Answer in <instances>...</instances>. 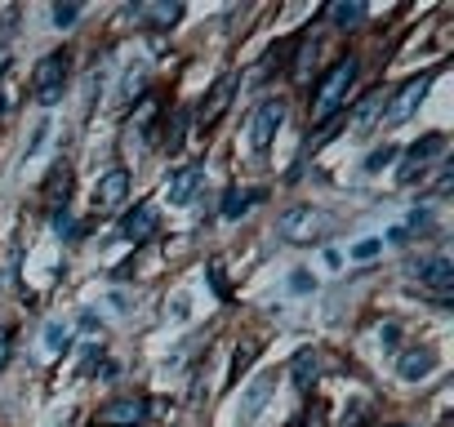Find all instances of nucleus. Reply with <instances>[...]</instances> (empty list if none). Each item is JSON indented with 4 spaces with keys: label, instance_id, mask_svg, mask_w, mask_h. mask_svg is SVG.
Wrapping results in <instances>:
<instances>
[{
    "label": "nucleus",
    "instance_id": "obj_20",
    "mask_svg": "<svg viewBox=\"0 0 454 427\" xmlns=\"http://www.w3.org/2000/svg\"><path fill=\"white\" fill-rule=\"evenodd\" d=\"M81 19V5H76V0H63V5H54V23L59 27H72Z\"/></svg>",
    "mask_w": 454,
    "mask_h": 427
},
{
    "label": "nucleus",
    "instance_id": "obj_24",
    "mask_svg": "<svg viewBox=\"0 0 454 427\" xmlns=\"http://www.w3.org/2000/svg\"><path fill=\"white\" fill-rule=\"evenodd\" d=\"M45 338H50V347L59 352V347H67V338H72V330H67V325H50V334H45Z\"/></svg>",
    "mask_w": 454,
    "mask_h": 427
},
{
    "label": "nucleus",
    "instance_id": "obj_25",
    "mask_svg": "<svg viewBox=\"0 0 454 427\" xmlns=\"http://www.w3.org/2000/svg\"><path fill=\"white\" fill-rule=\"evenodd\" d=\"M268 387H272V378H263V383H259V387L250 392V409H246V418H250V414H254V409H259V405L268 400Z\"/></svg>",
    "mask_w": 454,
    "mask_h": 427
},
{
    "label": "nucleus",
    "instance_id": "obj_1",
    "mask_svg": "<svg viewBox=\"0 0 454 427\" xmlns=\"http://www.w3.org/2000/svg\"><path fill=\"white\" fill-rule=\"evenodd\" d=\"M356 72H361L356 58H339V63L321 76V85H317V94H312V120H317V125H325V120L348 103V94H352V85H356Z\"/></svg>",
    "mask_w": 454,
    "mask_h": 427
},
{
    "label": "nucleus",
    "instance_id": "obj_3",
    "mask_svg": "<svg viewBox=\"0 0 454 427\" xmlns=\"http://www.w3.org/2000/svg\"><path fill=\"white\" fill-rule=\"evenodd\" d=\"M67 72H72V58L67 54H50L36 63V76H32V98L36 103H59L63 89H67Z\"/></svg>",
    "mask_w": 454,
    "mask_h": 427
},
{
    "label": "nucleus",
    "instance_id": "obj_21",
    "mask_svg": "<svg viewBox=\"0 0 454 427\" xmlns=\"http://www.w3.org/2000/svg\"><path fill=\"white\" fill-rule=\"evenodd\" d=\"M405 232H410V237H419V232L427 237V232H432V214H419V209H414L410 223H405ZM405 232H401V237H405Z\"/></svg>",
    "mask_w": 454,
    "mask_h": 427
},
{
    "label": "nucleus",
    "instance_id": "obj_4",
    "mask_svg": "<svg viewBox=\"0 0 454 427\" xmlns=\"http://www.w3.org/2000/svg\"><path fill=\"white\" fill-rule=\"evenodd\" d=\"M147 414H152L147 396H116V400L98 405L94 427H143V423H147Z\"/></svg>",
    "mask_w": 454,
    "mask_h": 427
},
{
    "label": "nucleus",
    "instance_id": "obj_18",
    "mask_svg": "<svg viewBox=\"0 0 454 427\" xmlns=\"http://www.w3.org/2000/svg\"><path fill=\"white\" fill-rule=\"evenodd\" d=\"M45 196H50V205H67V196H72V169L67 165H59L54 174H50V187H45Z\"/></svg>",
    "mask_w": 454,
    "mask_h": 427
},
{
    "label": "nucleus",
    "instance_id": "obj_23",
    "mask_svg": "<svg viewBox=\"0 0 454 427\" xmlns=\"http://www.w3.org/2000/svg\"><path fill=\"white\" fill-rule=\"evenodd\" d=\"M392 160H396V147H383V151H370L365 169H383V165H392Z\"/></svg>",
    "mask_w": 454,
    "mask_h": 427
},
{
    "label": "nucleus",
    "instance_id": "obj_8",
    "mask_svg": "<svg viewBox=\"0 0 454 427\" xmlns=\"http://www.w3.org/2000/svg\"><path fill=\"white\" fill-rule=\"evenodd\" d=\"M427 89H432V76H414V81H405V85L392 94V103H387V120H392V125L410 120V116L419 112V103L427 98Z\"/></svg>",
    "mask_w": 454,
    "mask_h": 427
},
{
    "label": "nucleus",
    "instance_id": "obj_13",
    "mask_svg": "<svg viewBox=\"0 0 454 427\" xmlns=\"http://www.w3.org/2000/svg\"><path fill=\"white\" fill-rule=\"evenodd\" d=\"M156 223H160V219H156V209H152V205H134V209L125 214L121 232H125V237H129V241L138 245V241H147V237L156 232Z\"/></svg>",
    "mask_w": 454,
    "mask_h": 427
},
{
    "label": "nucleus",
    "instance_id": "obj_7",
    "mask_svg": "<svg viewBox=\"0 0 454 427\" xmlns=\"http://www.w3.org/2000/svg\"><path fill=\"white\" fill-rule=\"evenodd\" d=\"M232 94H237V76L227 72V76H218L214 85H209V94L200 98V107H196V125L200 129H209L223 112H227V103H232Z\"/></svg>",
    "mask_w": 454,
    "mask_h": 427
},
{
    "label": "nucleus",
    "instance_id": "obj_14",
    "mask_svg": "<svg viewBox=\"0 0 454 427\" xmlns=\"http://www.w3.org/2000/svg\"><path fill=\"white\" fill-rule=\"evenodd\" d=\"M200 178H205V169H200V165L178 169V174L169 178V205H187V200L200 191Z\"/></svg>",
    "mask_w": 454,
    "mask_h": 427
},
{
    "label": "nucleus",
    "instance_id": "obj_12",
    "mask_svg": "<svg viewBox=\"0 0 454 427\" xmlns=\"http://www.w3.org/2000/svg\"><path fill=\"white\" fill-rule=\"evenodd\" d=\"M134 23H147V27H174L183 19V5H165V0H152V5H138L129 10Z\"/></svg>",
    "mask_w": 454,
    "mask_h": 427
},
{
    "label": "nucleus",
    "instance_id": "obj_17",
    "mask_svg": "<svg viewBox=\"0 0 454 427\" xmlns=\"http://www.w3.org/2000/svg\"><path fill=\"white\" fill-rule=\"evenodd\" d=\"M330 19H334V27H356L365 19V5H361V0H334Z\"/></svg>",
    "mask_w": 454,
    "mask_h": 427
},
{
    "label": "nucleus",
    "instance_id": "obj_2",
    "mask_svg": "<svg viewBox=\"0 0 454 427\" xmlns=\"http://www.w3.org/2000/svg\"><path fill=\"white\" fill-rule=\"evenodd\" d=\"M325 232H330V219L321 209H312V205H294L286 219H281V237L290 241V245H312V241H325Z\"/></svg>",
    "mask_w": 454,
    "mask_h": 427
},
{
    "label": "nucleus",
    "instance_id": "obj_11",
    "mask_svg": "<svg viewBox=\"0 0 454 427\" xmlns=\"http://www.w3.org/2000/svg\"><path fill=\"white\" fill-rule=\"evenodd\" d=\"M432 369H436L432 347H410V352H401V361H396V374H401L405 383H419V378H427Z\"/></svg>",
    "mask_w": 454,
    "mask_h": 427
},
{
    "label": "nucleus",
    "instance_id": "obj_28",
    "mask_svg": "<svg viewBox=\"0 0 454 427\" xmlns=\"http://www.w3.org/2000/svg\"><path fill=\"white\" fill-rule=\"evenodd\" d=\"M290 285H294V290H299V294H303V290H308V285H312V290H317V281H312V276H308V272H294V276H290Z\"/></svg>",
    "mask_w": 454,
    "mask_h": 427
},
{
    "label": "nucleus",
    "instance_id": "obj_16",
    "mask_svg": "<svg viewBox=\"0 0 454 427\" xmlns=\"http://www.w3.org/2000/svg\"><path fill=\"white\" fill-rule=\"evenodd\" d=\"M317 378H321V356L317 352H299L294 356V387L299 392H312Z\"/></svg>",
    "mask_w": 454,
    "mask_h": 427
},
{
    "label": "nucleus",
    "instance_id": "obj_9",
    "mask_svg": "<svg viewBox=\"0 0 454 427\" xmlns=\"http://www.w3.org/2000/svg\"><path fill=\"white\" fill-rule=\"evenodd\" d=\"M125 196H129V169H107L103 178H98V187H94V209H121L125 205Z\"/></svg>",
    "mask_w": 454,
    "mask_h": 427
},
{
    "label": "nucleus",
    "instance_id": "obj_6",
    "mask_svg": "<svg viewBox=\"0 0 454 427\" xmlns=\"http://www.w3.org/2000/svg\"><path fill=\"white\" fill-rule=\"evenodd\" d=\"M405 272L410 276H419L436 299H450V290H454V263L445 259V254H432V259H410L405 263Z\"/></svg>",
    "mask_w": 454,
    "mask_h": 427
},
{
    "label": "nucleus",
    "instance_id": "obj_15",
    "mask_svg": "<svg viewBox=\"0 0 454 427\" xmlns=\"http://www.w3.org/2000/svg\"><path fill=\"white\" fill-rule=\"evenodd\" d=\"M259 200H263V191L227 187V191H223V205H218V214H223V219H241V214H246L250 205H259Z\"/></svg>",
    "mask_w": 454,
    "mask_h": 427
},
{
    "label": "nucleus",
    "instance_id": "obj_19",
    "mask_svg": "<svg viewBox=\"0 0 454 427\" xmlns=\"http://www.w3.org/2000/svg\"><path fill=\"white\" fill-rule=\"evenodd\" d=\"M379 103H383V89H374V94H365V98L356 103V125H370V120L379 116Z\"/></svg>",
    "mask_w": 454,
    "mask_h": 427
},
{
    "label": "nucleus",
    "instance_id": "obj_26",
    "mask_svg": "<svg viewBox=\"0 0 454 427\" xmlns=\"http://www.w3.org/2000/svg\"><path fill=\"white\" fill-rule=\"evenodd\" d=\"M209 281H214V294H218V299L232 294V290H227V281H223V268H218V263H209Z\"/></svg>",
    "mask_w": 454,
    "mask_h": 427
},
{
    "label": "nucleus",
    "instance_id": "obj_30",
    "mask_svg": "<svg viewBox=\"0 0 454 427\" xmlns=\"http://www.w3.org/2000/svg\"><path fill=\"white\" fill-rule=\"evenodd\" d=\"M10 67V50H0V72H5ZM0 81H5V76H0Z\"/></svg>",
    "mask_w": 454,
    "mask_h": 427
},
{
    "label": "nucleus",
    "instance_id": "obj_10",
    "mask_svg": "<svg viewBox=\"0 0 454 427\" xmlns=\"http://www.w3.org/2000/svg\"><path fill=\"white\" fill-rule=\"evenodd\" d=\"M441 134H427V138H419L414 147H410V156H405V165H401V182H414V174L432 160V156H441Z\"/></svg>",
    "mask_w": 454,
    "mask_h": 427
},
{
    "label": "nucleus",
    "instance_id": "obj_27",
    "mask_svg": "<svg viewBox=\"0 0 454 427\" xmlns=\"http://www.w3.org/2000/svg\"><path fill=\"white\" fill-rule=\"evenodd\" d=\"M374 254H379V241H361V245L352 250V259H361V263H365V259H374Z\"/></svg>",
    "mask_w": 454,
    "mask_h": 427
},
{
    "label": "nucleus",
    "instance_id": "obj_29",
    "mask_svg": "<svg viewBox=\"0 0 454 427\" xmlns=\"http://www.w3.org/2000/svg\"><path fill=\"white\" fill-rule=\"evenodd\" d=\"M5 361H10V330L0 325V369H5Z\"/></svg>",
    "mask_w": 454,
    "mask_h": 427
},
{
    "label": "nucleus",
    "instance_id": "obj_5",
    "mask_svg": "<svg viewBox=\"0 0 454 427\" xmlns=\"http://www.w3.org/2000/svg\"><path fill=\"white\" fill-rule=\"evenodd\" d=\"M286 125V103L281 98H268V103H259L254 107V116H250V147L263 156L268 147H272V138H277V129Z\"/></svg>",
    "mask_w": 454,
    "mask_h": 427
},
{
    "label": "nucleus",
    "instance_id": "obj_22",
    "mask_svg": "<svg viewBox=\"0 0 454 427\" xmlns=\"http://www.w3.org/2000/svg\"><path fill=\"white\" fill-rule=\"evenodd\" d=\"M183 129H187V112H178V116H174V129L165 134V151H178V143H183Z\"/></svg>",
    "mask_w": 454,
    "mask_h": 427
}]
</instances>
